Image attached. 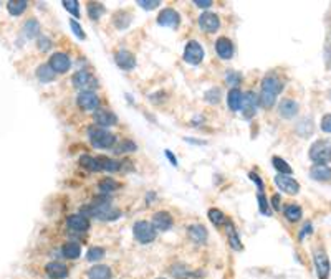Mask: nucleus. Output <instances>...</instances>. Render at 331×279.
<instances>
[{"mask_svg":"<svg viewBox=\"0 0 331 279\" xmlns=\"http://www.w3.org/2000/svg\"><path fill=\"white\" fill-rule=\"evenodd\" d=\"M81 215L83 216H93L96 220L103 221H115L121 216L119 208L113 207L110 202H101V203H91L88 207L81 208Z\"/></svg>","mask_w":331,"mask_h":279,"instance_id":"nucleus-1","label":"nucleus"},{"mask_svg":"<svg viewBox=\"0 0 331 279\" xmlns=\"http://www.w3.org/2000/svg\"><path fill=\"white\" fill-rule=\"evenodd\" d=\"M88 137L91 146L96 147V149H110L118 141L115 134L108 132L106 129L98 128V126H91L88 129Z\"/></svg>","mask_w":331,"mask_h":279,"instance_id":"nucleus-2","label":"nucleus"},{"mask_svg":"<svg viewBox=\"0 0 331 279\" xmlns=\"http://www.w3.org/2000/svg\"><path fill=\"white\" fill-rule=\"evenodd\" d=\"M133 235H134V239H136L138 243H141V245H149L156 239L158 236V232H156V228L152 226V223L146 220H141V221H136L133 226Z\"/></svg>","mask_w":331,"mask_h":279,"instance_id":"nucleus-3","label":"nucleus"},{"mask_svg":"<svg viewBox=\"0 0 331 279\" xmlns=\"http://www.w3.org/2000/svg\"><path fill=\"white\" fill-rule=\"evenodd\" d=\"M310 159L320 165H326L331 162V142L325 141V139L313 142L310 147Z\"/></svg>","mask_w":331,"mask_h":279,"instance_id":"nucleus-4","label":"nucleus"},{"mask_svg":"<svg viewBox=\"0 0 331 279\" xmlns=\"http://www.w3.org/2000/svg\"><path fill=\"white\" fill-rule=\"evenodd\" d=\"M73 81V86H75L76 89L81 91H93L95 88H98V80L91 75L90 71H86V69H80V71H76L75 75L71 78Z\"/></svg>","mask_w":331,"mask_h":279,"instance_id":"nucleus-5","label":"nucleus"},{"mask_svg":"<svg viewBox=\"0 0 331 279\" xmlns=\"http://www.w3.org/2000/svg\"><path fill=\"white\" fill-rule=\"evenodd\" d=\"M204 48H202V45L197 42V40H190V42H187V45H186V48H184V60L189 64H200L202 63V60H204Z\"/></svg>","mask_w":331,"mask_h":279,"instance_id":"nucleus-6","label":"nucleus"},{"mask_svg":"<svg viewBox=\"0 0 331 279\" xmlns=\"http://www.w3.org/2000/svg\"><path fill=\"white\" fill-rule=\"evenodd\" d=\"M259 96H257L254 91H247V93H243V98H242V116L245 117V119H252L255 114H257V107H259Z\"/></svg>","mask_w":331,"mask_h":279,"instance_id":"nucleus-7","label":"nucleus"},{"mask_svg":"<svg viewBox=\"0 0 331 279\" xmlns=\"http://www.w3.org/2000/svg\"><path fill=\"white\" fill-rule=\"evenodd\" d=\"M313 259H315V268H316V274L318 279H328L330 278V258L328 255L323 250H316L315 255H313Z\"/></svg>","mask_w":331,"mask_h":279,"instance_id":"nucleus-8","label":"nucleus"},{"mask_svg":"<svg viewBox=\"0 0 331 279\" xmlns=\"http://www.w3.org/2000/svg\"><path fill=\"white\" fill-rule=\"evenodd\" d=\"M76 103L83 111H96L99 106V98L95 91H81L76 98Z\"/></svg>","mask_w":331,"mask_h":279,"instance_id":"nucleus-9","label":"nucleus"},{"mask_svg":"<svg viewBox=\"0 0 331 279\" xmlns=\"http://www.w3.org/2000/svg\"><path fill=\"white\" fill-rule=\"evenodd\" d=\"M158 23L161 25V27L177 28L181 23V15L177 14L174 8H163L161 14L158 15Z\"/></svg>","mask_w":331,"mask_h":279,"instance_id":"nucleus-10","label":"nucleus"},{"mask_svg":"<svg viewBox=\"0 0 331 279\" xmlns=\"http://www.w3.org/2000/svg\"><path fill=\"white\" fill-rule=\"evenodd\" d=\"M93 119L98 128H111L118 124V116L110 109H96L93 114Z\"/></svg>","mask_w":331,"mask_h":279,"instance_id":"nucleus-11","label":"nucleus"},{"mask_svg":"<svg viewBox=\"0 0 331 279\" xmlns=\"http://www.w3.org/2000/svg\"><path fill=\"white\" fill-rule=\"evenodd\" d=\"M275 185L286 195H297L300 192V184L295 178H291L288 175H280V173H278L275 177Z\"/></svg>","mask_w":331,"mask_h":279,"instance_id":"nucleus-12","label":"nucleus"},{"mask_svg":"<svg viewBox=\"0 0 331 279\" xmlns=\"http://www.w3.org/2000/svg\"><path fill=\"white\" fill-rule=\"evenodd\" d=\"M199 27L206 33H215L217 30L220 28V19L215 14L204 12V14L199 17Z\"/></svg>","mask_w":331,"mask_h":279,"instance_id":"nucleus-13","label":"nucleus"},{"mask_svg":"<svg viewBox=\"0 0 331 279\" xmlns=\"http://www.w3.org/2000/svg\"><path fill=\"white\" fill-rule=\"evenodd\" d=\"M48 64L55 73L63 75V73H67L70 69V66H71V60H70V56L67 53H53Z\"/></svg>","mask_w":331,"mask_h":279,"instance_id":"nucleus-14","label":"nucleus"},{"mask_svg":"<svg viewBox=\"0 0 331 279\" xmlns=\"http://www.w3.org/2000/svg\"><path fill=\"white\" fill-rule=\"evenodd\" d=\"M115 62L121 69L131 71V69H134V66H136V56L129 50H119L115 53Z\"/></svg>","mask_w":331,"mask_h":279,"instance_id":"nucleus-15","label":"nucleus"},{"mask_svg":"<svg viewBox=\"0 0 331 279\" xmlns=\"http://www.w3.org/2000/svg\"><path fill=\"white\" fill-rule=\"evenodd\" d=\"M174 225V220L171 213L167 212H158L152 216V226L156 228V232H169Z\"/></svg>","mask_w":331,"mask_h":279,"instance_id":"nucleus-16","label":"nucleus"},{"mask_svg":"<svg viewBox=\"0 0 331 279\" xmlns=\"http://www.w3.org/2000/svg\"><path fill=\"white\" fill-rule=\"evenodd\" d=\"M263 93H268V94H273V96H278L283 91V83L278 76L275 75H267L263 78L262 81V89Z\"/></svg>","mask_w":331,"mask_h":279,"instance_id":"nucleus-17","label":"nucleus"},{"mask_svg":"<svg viewBox=\"0 0 331 279\" xmlns=\"http://www.w3.org/2000/svg\"><path fill=\"white\" fill-rule=\"evenodd\" d=\"M67 226L75 233H85L90 230V220L83 216L81 213L80 215H70L67 218Z\"/></svg>","mask_w":331,"mask_h":279,"instance_id":"nucleus-18","label":"nucleus"},{"mask_svg":"<svg viewBox=\"0 0 331 279\" xmlns=\"http://www.w3.org/2000/svg\"><path fill=\"white\" fill-rule=\"evenodd\" d=\"M187 236L192 243L195 245H204V243H207V238H209V233L206 230V226L204 225H190L189 228H187Z\"/></svg>","mask_w":331,"mask_h":279,"instance_id":"nucleus-19","label":"nucleus"},{"mask_svg":"<svg viewBox=\"0 0 331 279\" xmlns=\"http://www.w3.org/2000/svg\"><path fill=\"white\" fill-rule=\"evenodd\" d=\"M298 103L293 101V99H282L280 106H278V114L282 117H285V119H291V117H295L298 114Z\"/></svg>","mask_w":331,"mask_h":279,"instance_id":"nucleus-20","label":"nucleus"},{"mask_svg":"<svg viewBox=\"0 0 331 279\" xmlns=\"http://www.w3.org/2000/svg\"><path fill=\"white\" fill-rule=\"evenodd\" d=\"M45 271L50 279H65L68 276V268L63 263H60V261H51V263H48Z\"/></svg>","mask_w":331,"mask_h":279,"instance_id":"nucleus-21","label":"nucleus"},{"mask_svg":"<svg viewBox=\"0 0 331 279\" xmlns=\"http://www.w3.org/2000/svg\"><path fill=\"white\" fill-rule=\"evenodd\" d=\"M215 51L217 55L220 56L222 60H230L234 56V45L229 38L220 37L219 40L215 42Z\"/></svg>","mask_w":331,"mask_h":279,"instance_id":"nucleus-22","label":"nucleus"},{"mask_svg":"<svg viewBox=\"0 0 331 279\" xmlns=\"http://www.w3.org/2000/svg\"><path fill=\"white\" fill-rule=\"evenodd\" d=\"M310 177L313 180H318V182H328V180H331V169L328 165L315 164L310 169Z\"/></svg>","mask_w":331,"mask_h":279,"instance_id":"nucleus-23","label":"nucleus"},{"mask_svg":"<svg viewBox=\"0 0 331 279\" xmlns=\"http://www.w3.org/2000/svg\"><path fill=\"white\" fill-rule=\"evenodd\" d=\"M111 276L113 273L106 264H95L88 269V279H111Z\"/></svg>","mask_w":331,"mask_h":279,"instance_id":"nucleus-24","label":"nucleus"},{"mask_svg":"<svg viewBox=\"0 0 331 279\" xmlns=\"http://www.w3.org/2000/svg\"><path fill=\"white\" fill-rule=\"evenodd\" d=\"M242 98H243V93L238 88H232L229 91V94H227V106H229L230 111H234V112L240 111Z\"/></svg>","mask_w":331,"mask_h":279,"instance_id":"nucleus-25","label":"nucleus"},{"mask_svg":"<svg viewBox=\"0 0 331 279\" xmlns=\"http://www.w3.org/2000/svg\"><path fill=\"white\" fill-rule=\"evenodd\" d=\"M283 215H285V218L288 221H291V223H295V221H300L303 216V210L302 207L297 203H290L286 205L285 208H283Z\"/></svg>","mask_w":331,"mask_h":279,"instance_id":"nucleus-26","label":"nucleus"},{"mask_svg":"<svg viewBox=\"0 0 331 279\" xmlns=\"http://www.w3.org/2000/svg\"><path fill=\"white\" fill-rule=\"evenodd\" d=\"M227 238H229V245L232 246L235 251L243 250L242 241H240V238H238V233H237V230H235L232 221H227Z\"/></svg>","mask_w":331,"mask_h":279,"instance_id":"nucleus-27","label":"nucleus"},{"mask_svg":"<svg viewBox=\"0 0 331 279\" xmlns=\"http://www.w3.org/2000/svg\"><path fill=\"white\" fill-rule=\"evenodd\" d=\"M96 159H98L99 165H101V171H104V172L115 173L121 169V164L118 162V160L110 159V157H106V155H98Z\"/></svg>","mask_w":331,"mask_h":279,"instance_id":"nucleus-28","label":"nucleus"},{"mask_svg":"<svg viewBox=\"0 0 331 279\" xmlns=\"http://www.w3.org/2000/svg\"><path fill=\"white\" fill-rule=\"evenodd\" d=\"M62 253L67 259H76V258H80V255H81V246L75 241L65 243L62 248Z\"/></svg>","mask_w":331,"mask_h":279,"instance_id":"nucleus-29","label":"nucleus"},{"mask_svg":"<svg viewBox=\"0 0 331 279\" xmlns=\"http://www.w3.org/2000/svg\"><path fill=\"white\" fill-rule=\"evenodd\" d=\"M28 7V2L27 0H12V2L7 3V10L10 15H22L25 10H27Z\"/></svg>","mask_w":331,"mask_h":279,"instance_id":"nucleus-30","label":"nucleus"},{"mask_svg":"<svg viewBox=\"0 0 331 279\" xmlns=\"http://www.w3.org/2000/svg\"><path fill=\"white\" fill-rule=\"evenodd\" d=\"M80 165L90 172H99L101 171V165H99L98 159L96 157H91V155H81L80 157Z\"/></svg>","mask_w":331,"mask_h":279,"instance_id":"nucleus-31","label":"nucleus"},{"mask_svg":"<svg viewBox=\"0 0 331 279\" xmlns=\"http://www.w3.org/2000/svg\"><path fill=\"white\" fill-rule=\"evenodd\" d=\"M119 187H121L119 182H116L113 177L103 178V180L98 184V189H99V192H101V193H113V192H116L118 189H119Z\"/></svg>","mask_w":331,"mask_h":279,"instance_id":"nucleus-32","label":"nucleus"},{"mask_svg":"<svg viewBox=\"0 0 331 279\" xmlns=\"http://www.w3.org/2000/svg\"><path fill=\"white\" fill-rule=\"evenodd\" d=\"M55 76H56V73L53 71V69H51L50 64H42V66H38V69H37V78L42 83L53 81Z\"/></svg>","mask_w":331,"mask_h":279,"instance_id":"nucleus-33","label":"nucleus"},{"mask_svg":"<svg viewBox=\"0 0 331 279\" xmlns=\"http://www.w3.org/2000/svg\"><path fill=\"white\" fill-rule=\"evenodd\" d=\"M207 215H209V220H211L212 225H215V226L227 225V216H225L224 212L219 210V208H211Z\"/></svg>","mask_w":331,"mask_h":279,"instance_id":"nucleus-34","label":"nucleus"},{"mask_svg":"<svg viewBox=\"0 0 331 279\" xmlns=\"http://www.w3.org/2000/svg\"><path fill=\"white\" fill-rule=\"evenodd\" d=\"M104 12H106V8H104L103 3H98V2L88 3V15L91 20H99L104 15Z\"/></svg>","mask_w":331,"mask_h":279,"instance_id":"nucleus-35","label":"nucleus"},{"mask_svg":"<svg viewBox=\"0 0 331 279\" xmlns=\"http://www.w3.org/2000/svg\"><path fill=\"white\" fill-rule=\"evenodd\" d=\"M272 164H273V167H275L277 171H278V173H280V175H290V173L293 172V171H291V167L288 165V162H286V160H283L282 157H277L275 155L272 159Z\"/></svg>","mask_w":331,"mask_h":279,"instance_id":"nucleus-36","label":"nucleus"},{"mask_svg":"<svg viewBox=\"0 0 331 279\" xmlns=\"http://www.w3.org/2000/svg\"><path fill=\"white\" fill-rule=\"evenodd\" d=\"M40 32V23L37 20H28L27 23L24 25V33L27 38H35Z\"/></svg>","mask_w":331,"mask_h":279,"instance_id":"nucleus-37","label":"nucleus"},{"mask_svg":"<svg viewBox=\"0 0 331 279\" xmlns=\"http://www.w3.org/2000/svg\"><path fill=\"white\" fill-rule=\"evenodd\" d=\"M104 255H106V251L101 246H93L86 253V259L91 261V263H96V261H101L104 258Z\"/></svg>","mask_w":331,"mask_h":279,"instance_id":"nucleus-38","label":"nucleus"},{"mask_svg":"<svg viewBox=\"0 0 331 279\" xmlns=\"http://www.w3.org/2000/svg\"><path fill=\"white\" fill-rule=\"evenodd\" d=\"M257 200H259V210L262 215L265 216H270L272 215V212H270V207H268V200L265 197V192L263 190H259V193H257Z\"/></svg>","mask_w":331,"mask_h":279,"instance_id":"nucleus-39","label":"nucleus"},{"mask_svg":"<svg viewBox=\"0 0 331 279\" xmlns=\"http://www.w3.org/2000/svg\"><path fill=\"white\" fill-rule=\"evenodd\" d=\"M220 96H222L220 88H211L206 94H204V99H206V103H209V104H219Z\"/></svg>","mask_w":331,"mask_h":279,"instance_id":"nucleus-40","label":"nucleus"},{"mask_svg":"<svg viewBox=\"0 0 331 279\" xmlns=\"http://www.w3.org/2000/svg\"><path fill=\"white\" fill-rule=\"evenodd\" d=\"M63 7L71 14L73 17H80V2L78 0H63Z\"/></svg>","mask_w":331,"mask_h":279,"instance_id":"nucleus-41","label":"nucleus"},{"mask_svg":"<svg viewBox=\"0 0 331 279\" xmlns=\"http://www.w3.org/2000/svg\"><path fill=\"white\" fill-rule=\"evenodd\" d=\"M136 149H138V146L131 141V139H124V141L118 146V149L115 152H118V154H123V152H134Z\"/></svg>","mask_w":331,"mask_h":279,"instance_id":"nucleus-42","label":"nucleus"},{"mask_svg":"<svg viewBox=\"0 0 331 279\" xmlns=\"http://www.w3.org/2000/svg\"><path fill=\"white\" fill-rule=\"evenodd\" d=\"M225 81H227V85L234 86V88H237V86L240 85V81H242V75H240V73H237V71H229L227 76H225Z\"/></svg>","mask_w":331,"mask_h":279,"instance_id":"nucleus-43","label":"nucleus"},{"mask_svg":"<svg viewBox=\"0 0 331 279\" xmlns=\"http://www.w3.org/2000/svg\"><path fill=\"white\" fill-rule=\"evenodd\" d=\"M136 3L144 10H154L156 7L161 5V0H138Z\"/></svg>","mask_w":331,"mask_h":279,"instance_id":"nucleus-44","label":"nucleus"},{"mask_svg":"<svg viewBox=\"0 0 331 279\" xmlns=\"http://www.w3.org/2000/svg\"><path fill=\"white\" fill-rule=\"evenodd\" d=\"M70 28L73 30V33H75L76 37L80 38V40H85V38H86V35H85V32H83V28L80 27V23H78L75 19H70Z\"/></svg>","mask_w":331,"mask_h":279,"instance_id":"nucleus-45","label":"nucleus"},{"mask_svg":"<svg viewBox=\"0 0 331 279\" xmlns=\"http://www.w3.org/2000/svg\"><path fill=\"white\" fill-rule=\"evenodd\" d=\"M321 130H323V132L331 134V112H330V114L323 116V119H321Z\"/></svg>","mask_w":331,"mask_h":279,"instance_id":"nucleus-46","label":"nucleus"},{"mask_svg":"<svg viewBox=\"0 0 331 279\" xmlns=\"http://www.w3.org/2000/svg\"><path fill=\"white\" fill-rule=\"evenodd\" d=\"M50 48H51L50 38H47V37H40V38H38V50L47 51V50H50Z\"/></svg>","mask_w":331,"mask_h":279,"instance_id":"nucleus-47","label":"nucleus"},{"mask_svg":"<svg viewBox=\"0 0 331 279\" xmlns=\"http://www.w3.org/2000/svg\"><path fill=\"white\" fill-rule=\"evenodd\" d=\"M272 207H273V210H275V212L282 210V207H280V195H278V193H275L272 197Z\"/></svg>","mask_w":331,"mask_h":279,"instance_id":"nucleus-48","label":"nucleus"},{"mask_svg":"<svg viewBox=\"0 0 331 279\" xmlns=\"http://www.w3.org/2000/svg\"><path fill=\"white\" fill-rule=\"evenodd\" d=\"M313 232V226H311V223H305V226H303V230H302V233H300V239H303L307 235H310Z\"/></svg>","mask_w":331,"mask_h":279,"instance_id":"nucleus-49","label":"nucleus"},{"mask_svg":"<svg viewBox=\"0 0 331 279\" xmlns=\"http://www.w3.org/2000/svg\"><path fill=\"white\" fill-rule=\"evenodd\" d=\"M194 3L200 8H209L214 2H212V0H194Z\"/></svg>","mask_w":331,"mask_h":279,"instance_id":"nucleus-50","label":"nucleus"},{"mask_svg":"<svg viewBox=\"0 0 331 279\" xmlns=\"http://www.w3.org/2000/svg\"><path fill=\"white\" fill-rule=\"evenodd\" d=\"M166 157H167V159L171 160V164L174 165V167H177V159L174 157V154H172L171 150H166Z\"/></svg>","mask_w":331,"mask_h":279,"instance_id":"nucleus-51","label":"nucleus"}]
</instances>
